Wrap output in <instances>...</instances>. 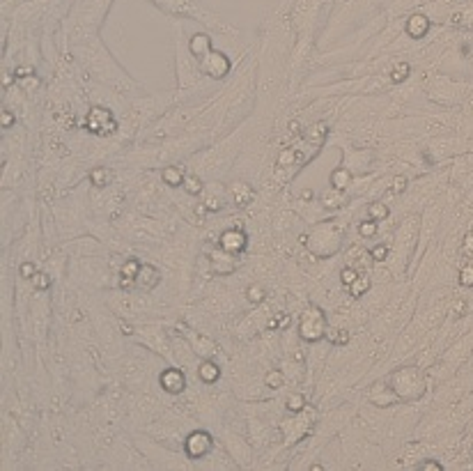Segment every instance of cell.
<instances>
[{"label": "cell", "mask_w": 473, "mask_h": 471, "mask_svg": "<svg viewBox=\"0 0 473 471\" xmlns=\"http://www.w3.org/2000/svg\"><path fill=\"white\" fill-rule=\"evenodd\" d=\"M390 393L395 400L411 402L422 393V379L416 368H402L390 375Z\"/></svg>", "instance_id": "1"}, {"label": "cell", "mask_w": 473, "mask_h": 471, "mask_svg": "<svg viewBox=\"0 0 473 471\" xmlns=\"http://www.w3.org/2000/svg\"><path fill=\"white\" fill-rule=\"evenodd\" d=\"M301 336L306 338V340H310V342H315V340H319V338L326 336V322H324L321 310L310 308V310L303 313V317H301Z\"/></svg>", "instance_id": "2"}, {"label": "cell", "mask_w": 473, "mask_h": 471, "mask_svg": "<svg viewBox=\"0 0 473 471\" xmlns=\"http://www.w3.org/2000/svg\"><path fill=\"white\" fill-rule=\"evenodd\" d=\"M200 67L205 74L214 76V79H220L230 71V60L218 51H209L205 58H200Z\"/></svg>", "instance_id": "3"}, {"label": "cell", "mask_w": 473, "mask_h": 471, "mask_svg": "<svg viewBox=\"0 0 473 471\" xmlns=\"http://www.w3.org/2000/svg\"><path fill=\"white\" fill-rule=\"evenodd\" d=\"M87 129L94 131V134H108L115 129V120L110 115V111L106 108H92L87 113Z\"/></svg>", "instance_id": "4"}, {"label": "cell", "mask_w": 473, "mask_h": 471, "mask_svg": "<svg viewBox=\"0 0 473 471\" xmlns=\"http://www.w3.org/2000/svg\"><path fill=\"white\" fill-rule=\"evenodd\" d=\"M211 451V437L207 432H193L186 439V453L191 457H202Z\"/></svg>", "instance_id": "5"}, {"label": "cell", "mask_w": 473, "mask_h": 471, "mask_svg": "<svg viewBox=\"0 0 473 471\" xmlns=\"http://www.w3.org/2000/svg\"><path fill=\"white\" fill-rule=\"evenodd\" d=\"M218 244L225 253L234 255V253H239V251H243V246H246V235H243L241 230H225L223 235H220Z\"/></svg>", "instance_id": "6"}, {"label": "cell", "mask_w": 473, "mask_h": 471, "mask_svg": "<svg viewBox=\"0 0 473 471\" xmlns=\"http://www.w3.org/2000/svg\"><path fill=\"white\" fill-rule=\"evenodd\" d=\"M161 281L159 271H156V267H152V264H142L140 267V274H138V285L142 287V290H154L156 283Z\"/></svg>", "instance_id": "7"}, {"label": "cell", "mask_w": 473, "mask_h": 471, "mask_svg": "<svg viewBox=\"0 0 473 471\" xmlns=\"http://www.w3.org/2000/svg\"><path fill=\"white\" fill-rule=\"evenodd\" d=\"M161 386L170 393H179L184 388V375L179 373V370H172V368L165 370V373L161 375Z\"/></svg>", "instance_id": "8"}, {"label": "cell", "mask_w": 473, "mask_h": 471, "mask_svg": "<svg viewBox=\"0 0 473 471\" xmlns=\"http://www.w3.org/2000/svg\"><path fill=\"white\" fill-rule=\"evenodd\" d=\"M230 193H232V200L239 205V207H246V205L253 200V189H251L248 184H243V182H237V184H232Z\"/></svg>", "instance_id": "9"}, {"label": "cell", "mask_w": 473, "mask_h": 471, "mask_svg": "<svg viewBox=\"0 0 473 471\" xmlns=\"http://www.w3.org/2000/svg\"><path fill=\"white\" fill-rule=\"evenodd\" d=\"M140 267L142 264L138 262V260H129V262L122 267V283H119V285H122L124 290H129V287L133 285V281H136L138 274H140Z\"/></svg>", "instance_id": "10"}, {"label": "cell", "mask_w": 473, "mask_h": 471, "mask_svg": "<svg viewBox=\"0 0 473 471\" xmlns=\"http://www.w3.org/2000/svg\"><path fill=\"white\" fill-rule=\"evenodd\" d=\"M427 28H430V21H427L425 16H420V14L411 16L409 23H407V33L411 35V37H422V35L427 33Z\"/></svg>", "instance_id": "11"}, {"label": "cell", "mask_w": 473, "mask_h": 471, "mask_svg": "<svg viewBox=\"0 0 473 471\" xmlns=\"http://www.w3.org/2000/svg\"><path fill=\"white\" fill-rule=\"evenodd\" d=\"M326 131H329V127L324 125V122H317V125H312L310 129H306V134H303V138L308 140V143L312 145H321L326 138Z\"/></svg>", "instance_id": "12"}, {"label": "cell", "mask_w": 473, "mask_h": 471, "mask_svg": "<svg viewBox=\"0 0 473 471\" xmlns=\"http://www.w3.org/2000/svg\"><path fill=\"white\" fill-rule=\"evenodd\" d=\"M301 161H303V154L298 152L296 147L283 150L278 157V166H296V163H301Z\"/></svg>", "instance_id": "13"}, {"label": "cell", "mask_w": 473, "mask_h": 471, "mask_svg": "<svg viewBox=\"0 0 473 471\" xmlns=\"http://www.w3.org/2000/svg\"><path fill=\"white\" fill-rule=\"evenodd\" d=\"M191 51H193V56L205 58L207 53H209V37H207V35H195V37L191 39Z\"/></svg>", "instance_id": "14"}, {"label": "cell", "mask_w": 473, "mask_h": 471, "mask_svg": "<svg viewBox=\"0 0 473 471\" xmlns=\"http://www.w3.org/2000/svg\"><path fill=\"white\" fill-rule=\"evenodd\" d=\"M349 182H352V175H349L347 168H335L333 175H331V184H333L335 191H342Z\"/></svg>", "instance_id": "15"}, {"label": "cell", "mask_w": 473, "mask_h": 471, "mask_svg": "<svg viewBox=\"0 0 473 471\" xmlns=\"http://www.w3.org/2000/svg\"><path fill=\"white\" fill-rule=\"evenodd\" d=\"M90 180L94 186H106V184H110V180H113V172H110L108 168H94V170L90 172Z\"/></svg>", "instance_id": "16"}, {"label": "cell", "mask_w": 473, "mask_h": 471, "mask_svg": "<svg viewBox=\"0 0 473 471\" xmlns=\"http://www.w3.org/2000/svg\"><path fill=\"white\" fill-rule=\"evenodd\" d=\"M197 373H200L202 382H207V384H211V382H216V379H218V368H216L211 361H205V363L200 365V370H197Z\"/></svg>", "instance_id": "17"}, {"label": "cell", "mask_w": 473, "mask_h": 471, "mask_svg": "<svg viewBox=\"0 0 473 471\" xmlns=\"http://www.w3.org/2000/svg\"><path fill=\"white\" fill-rule=\"evenodd\" d=\"M370 290V278L365 276V274H358V278L349 285V292H352V296H361L363 292Z\"/></svg>", "instance_id": "18"}, {"label": "cell", "mask_w": 473, "mask_h": 471, "mask_svg": "<svg viewBox=\"0 0 473 471\" xmlns=\"http://www.w3.org/2000/svg\"><path fill=\"white\" fill-rule=\"evenodd\" d=\"M367 214H370L372 221H384V218L388 216V207L381 203H372L370 207H367Z\"/></svg>", "instance_id": "19"}, {"label": "cell", "mask_w": 473, "mask_h": 471, "mask_svg": "<svg viewBox=\"0 0 473 471\" xmlns=\"http://www.w3.org/2000/svg\"><path fill=\"white\" fill-rule=\"evenodd\" d=\"M163 180H165V184H170V186H179L184 182V175L179 172V168H165Z\"/></svg>", "instance_id": "20"}, {"label": "cell", "mask_w": 473, "mask_h": 471, "mask_svg": "<svg viewBox=\"0 0 473 471\" xmlns=\"http://www.w3.org/2000/svg\"><path fill=\"white\" fill-rule=\"evenodd\" d=\"M264 382H266V386H271V388H280L285 384V377L280 370H271V373H266Z\"/></svg>", "instance_id": "21"}, {"label": "cell", "mask_w": 473, "mask_h": 471, "mask_svg": "<svg viewBox=\"0 0 473 471\" xmlns=\"http://www.w3.org/2000/svg\"><path fill=\"white\" fill-rule=\"evenodd\" d=\"M326 338H329L333 345H344L349 336L344 331H340V329H329V327H326Z\"/></svg>", "instance_id": "22"}, {"label": "cell", "mask_w": 473, "mask_h": 471, "mask_svg": "<svg viewBox=\"0 0 473 471\" xmlns=\"http://www.w3.org/2000/svg\"><path fill=\"white\" fill-rule=\"evenodd\" d=\"M407 76H409V65H407V62L393 67V71H390V81H393V83H402Z\"/></svg>", "instance_id": "23"}, {"label": "cell", "mask_w": 473, "mask_h": 471, "mask_svg": "<svg viewBox=\"0 0 473 471\" xmlns=\"http://www.w3.org/2000/svg\"><path fill=\"white\" fill-rule=\"evenodd\" d=\"M184 189H186V193L197 195L202 191V184H200V180H197V177H186V180H184Z\"/></svg>", "instance_id": "24"}, {"label": "cell", "mask_w": 473, "mask_h": 471, "mask_svg": "<svg viewBox=\"0 0 473 471\" xmlns=\"http://www.w3.org/2000/svg\"><path fill=\"white\" fill-rule=\"evenodd\" d=\"M246 296H248V301H253V304H260V301H264V290H262L260 285H253V287H248V292H246Z\"/></svg>", "instance_id": "25"}, {"label": "cell", "mask_w": 473, "mask_h": 471, "mask_svg": "<svg viewBox=\"0 0 473 471\" xmlns=\"http://www.w3.org/2000/svg\"><path fill=\"white\" fill-rule=\"evenodd\" d=\"M303 405H306V398L298 395V393H294V395H289V398H287V409H292V411H301V409H303Z\"/></svg>", "instance_id": "26"}, {"label": "cell", "mask_w": 473, "mask_h": 471, "mask_svg": "<svg viewBox=\"0 0 473 471\" xmlns=\"http://www.w3.org/2000/svg\"><path fill=\"white\" fill-rule=\"evenodd\" d=\"M459 283H462L464 287H471L473 285V267H471V264L462 269V274H459Z\"/></svg>", "instance_id": "27"}, {"label": "cell", "mask_w": 473, "mask_h": 471, "mask_svg": "<svg viewBox=\"0 0 473 471\" xmlns=\"http://www.w3.org/2000/svg\"><path fill=\"white\" fill-rule=\"evenodd\" d=\"M32 285H35L37 290H46V287L51 285V278L46 276V274H35V276H32Z\"/></svg>", "instance_id": "28"}, {"label": "cell", "mask_w": 473, "mask_h": 471, "mask_svg": "<svg viewBox=\"0 0 473 471\" xmlns=\"http://www.w3.org/2000/svg\"><path fill=\"white\" fill-rule=\"evenodd\" d=\"M356 278H358V271H356V269H352V267H347V269H342V283H344V285H352V283L354 281H356Z\"/></svg>", "instance_id": "29"}, {"label": "cell", "mask_w": 473, "mask_h": 471, "mask_svg": "<svg viewBox=\"0 0 473 471\" xmlns=\"http://www.w3.org/2000/svg\"><path fill=\"white\" fill-rule=\"evenodd\" d=\"M462 253H464V255H468V258H471V255H473V232H468V235L464 237Z\"/></svg>", "instance_id": "30"}, {"label": "cell", "mask_w": 473, "mask_h": 471, "mask_svg": "<svg viewBox=\"0 0 473 471\" xmlns=\"http://www.w3.org/2000/svg\"><path fill=\"white\" fill-rule=\"evenodd\" d=\"M404 186H407V180H404V177H395V180H393V186L388 189V193H402Z\"/></svg>", "instance_id": "31"}, {"label": "cell", "mask_w": 473, "mask_h": 471, "mask_svg": "<svg viewBox=\"0 0 473 471\" xmlns=\"http://www.w3.org/2000/svg\"><path fill=\"white\" fill-rule=\"evenodd\" d=\"M285 324H289V317H287V315H283V313H278V315H276V319H271V322H269V327L271 329H278V327H285Z\"/></svg>", "instance_id": "32"}, {"label": "cell", "mask_w": 473, "mask_h": 471, "mask_svg": "<svg viewBox=\"0 0 473 471\" xmlns=\"http://www.w3.org/2000/svg\"><path fill=\"white\" fill-rule=\"evenodd\" d=\"M375 232H377V221L363 223V226H361V235H363V237H372Z\"/></svg>", "instance_id": "33"}, {"label": "cell", "mask_w": 473, "mask_h": 471, "mask_svg": "<svg viewBox=\"0 0 473 471\" xmlns=\"http://www.w3.org/2000/svg\"><path fill=\"white\" fill-rule=\"evenodd\" d=\"M370 253H372V258H375V260H384L386 253H388V249H386V246H375Z\"/></svg>", "instance_id": "34"}, {"label": "cell", "mask_w": 473, "mask_h": 471, "mask_svg": "<svg viewBox=\"0 0 473 471\" xmlns=\"http://www.w3.org/2000/svg\"><path fill=\"white\" fill-rule=\"evenodd\" d=\"M21 274H23L26 278H32V274H35V264H30V262L21 264Z\"/></svg>", "instance_id": "35"}, {"label": "cell", "mask_w": 473, "mask_h": 471, "mask_svg": "<svg viewBox=\"0 0 473 471\" xmlns=\"http://www.w3.org/2000/svg\"><path fill=\"white\" fill-rule=\"evenodd\" d=\"M324 205H326V207H338L340 200L335 198V195H324Z\"/></svg>", "instance_id": "36"}, {"label": "cell", "mask_w": 473, "mask_h": 471, "mask_svg": "<svg viewBox=\"0 0 473 471\" xmlns=\"http://www.w3.org/2000/svg\"><path fill=\"white\" fill-rule=\"evenodd\" d=\"M12 122H14V117L9 115V111H3V129H7Z\"/></svg>", "instance_id": "37"}, {"label": "cell", "mask_w": 473, "mask_h": 471, "mask_svg": "<svg viewBox=\"0 0 473 471\" xmlns=\"http://www.w3.org/2000/svg\"><path fill=\"white\" fill-rule=\"evenodd\" d=\"M205 207H207V209H218V207H220V203H218V200H214V198H209V200H207Z\"/></svg>", "instance_id": "38"}, {"label": "cell", "mask_w": 473, "mask_h": 471, "mask_svg": "<svg viewBox=\"0 0 473 471\" xmlns=\"http://www.w3.org/2000/svg\"><path fill=\"white\" fill-rule=\"evenodd\" d=\"M420 469H441V464H436V462H425V464H420Z\"/></svg>", "instance_id": "39"}, {"label": "cell", "mask_w": 473, "mask_h": 471, "mask_svg": "<svg viewBox=\"0 0 473 471\" xmlns=\"http://www.w3.org/2000/svg\"><path fill=\"white\" fill-rule=\"evenodd\" d=\"M301 198H308V200H310V198H312V191H310V189H308V191H303V193H301Z\"/></svg>", "instance_id": "40"}]
</instances>
